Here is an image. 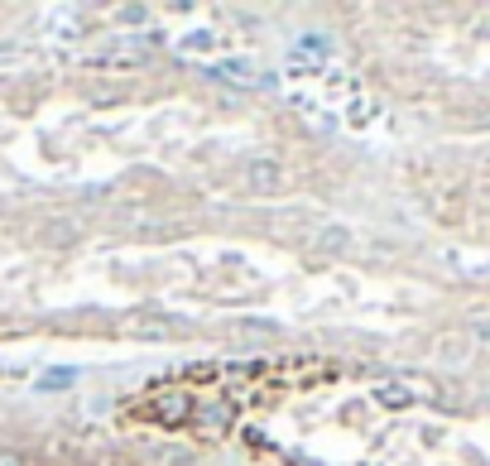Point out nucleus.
<instances>
[{
	"label": "nucleus",
	"instance_id": "obj_1",
	"mask_svg": "<svg viewBox=\"0 0 490 466\" xmlns=\"http://www.w3.org/2000/svg\"><path fill=\"white\" fill-rule=\"evenodd\" d=\"M250 173H255V183L265 188V183H274V173H279V168H274V164H250Z\"/></svg>",
	"mask_w": 490,
	"mask_h": 466
}]
</instances>
